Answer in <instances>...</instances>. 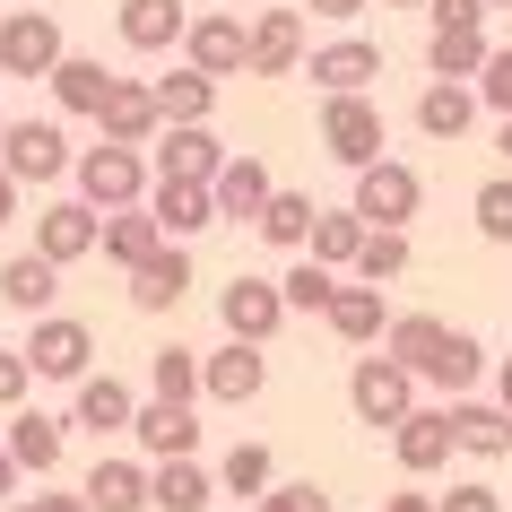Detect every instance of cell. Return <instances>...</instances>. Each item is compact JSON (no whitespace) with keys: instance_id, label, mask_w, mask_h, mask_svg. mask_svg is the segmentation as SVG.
I'll return each mask as SVG.
<instances>
[{"instance_id":"6da1fadb","label":"cell","mask_w":512,"mask_h":512,"mask_svg":"<svg viewBox=\"0 0 512 512\" xmlns=\"http://www.w3.org/2000/svg\"><path fill=\"white\" fill-rule=\"evenodd\" d=\"M382 356H391V365H408L417 382H434V391H452V400L486 374V348L469 339V330L434 322V313H391V330H382Z\"/></svg>"},{"instance_id":"7a4b0ae2","label":"cell","mask_w":512,"mask_h":512,"mask_svg":"<svg viewBox=\"0 0 512 512\" xmlns=\"http://www.w3.org/2000/svg\"><path fill=\"white\" fill-rule=\"evenodd\" d=\"M70 174H79V200H87L96 217L148 209V157H139V148H105V139H96V148H79Z\"/></svg>"},{"instance_id":"3957f363","label":"cell","mask_w":512,"mask_h":512,"mask_svg":"<svg viewBox=\"0 0 512 512\" xmlns=\"http://www.w3.org/2000/svg\"><path fill=\"white\" fill-rule=\"evenodd\" d=\"M348 408H356V426H391L400 434L408 417H417V374L408 365H391V356H356V374H348Z\"/></svg>"},{"instance_id":"277c9868","label":"cell","mask_w":512,"mask_h":512,"mask_svg":"<svg viewBox=\"0 0 512 512\" xmlns=\"http://www.w3.org/2000/svg\"><path fill=\"white\" fill-rule=\"evenodd\" d=\"M70 44H61V18L53 9H9L0 18V79H53Z\"/></svg>"},{"instance_id":"5b68a950","label":"cell","mask_w":512,"mask_h":512,"mask_svg":"<svg viewBox=\"0 0 512 512\" xmlns=\"http://www.w3.org/2000/svg\"><path fill=\"white\" fill-rule=\"evenodd\" d=\"M417 200H426V183H417V165L382 157V165H365V174H356V200H348V209L365 217L374 235H408V217H417Z\"/></svg>"},{"instance_id":"8992f818","label":"cell","mask_w":512,"mask_h":512,"mask_svg":"<svg viewBox=\"0 0 512 512\" xmlns=\"http://www.w3.org/2000/svg\"><path fill=\"white\" fill-rule=\"evenodd\" d=\"M70 139H61V122H9V139H0V174L27 191V183H61L70 174Z\"/></svg>"},{"instance_id":"52a82bcc","label":"cell","mask_w":512,"mask_h":512,"mask_svg":"<svg viewBox=\"0 0 512 512\" xmlns=\"http://www.w3.org/2000/svg\"><path fill=\"white\" fill-rule=\"evenodd\" d=\"M322 148L339 165H382V105L374 96H322Z\"/></svg>"},{"instance_id":"ba28073f","label":"cell","mask_w":512,"mask_h":512,"mask_svg":"<svg viewBox=\"0 0 512 512\" xmlns=\"http://www.w3.org/2000/svg\"><path fill=\"white\" fill-rule=\"evenodd\" d=\"M18 356H27V374H44V382H87L96 330H87V322H70V313H44V322H35V339H27Z\"/></svg>"},{"instance_id":"9c48e42d","label":"cell","mask_w":512,"mask_h":512,"mask_svg":"<svg viewBox=\"0 0 512 512\" xmlns=\"http://www.w3.org/2000/svg\"><path fill=\"white\" fill-rule=\"evenodd\" d=\"M217 322H226V339H243V348H270L278 322H287V296H278V278H235V287L217 296Z\"/></svg>"},{"instance_id":"30bf717a","label":"cell","mask_w":512,"mask_h":512,"mask_svg":"<svg viewBox=\"0 0 512 512\" xmlns=\"http://www.w3.org/2000/svg\"><path fill=\"white\" fill-rule=\"evenodd\" d=\"M243 44H252V53H243L252 79H296L304 70V9H261V18L243 27Z\"/></svg>"},{"instance_id":"8fae6325","label":"cell","mask_w":512,"mask_h":512,"mask_svg":"<svg viewBox=\"0 0 512 512\" xmlns=\"http://www.w3.org/2000/svg\"><path fill=\"white\" fill-rule=\"evenodd\" d=\"M157 131H165L157 87L148 79H113L105 113H96V139H105V148H157Z\"/></svg>"},{"instance_id":"7c38bea8","label":"cell","mask_w":512,"mask_h":512,"mask_svg":"<svg viewBox=\"0 0 512 512\" xmlns=\"http://www.w3.org/2000/svg\"><path fill=\"white\" fill-rule=\"evenodd\" d=\"M105 243V217L87 209V200H53V209L35 217V252L53 261V270H70V261H87Z\"/></svg>"},{"instance_id":"4fadbf2b","label":"cell","mask_w":512,"mask_h":512,"mask_svg":"<svg viewBox=\"0 0 512 512\" xmlns=\"http://www.w3.org/2000/svg\"><path fill=\"white\" fill-rule=\"evenodd\" d=\"M261 382H270V356L243 348V339H226L217 356H200V391H209V400H226V408L261 400Z\"/></svg>"},{"instance_id":"5bb4252c","label":"cell","mask_w":512,"mask_h":512,"mask_svg":"<svg viewBox=\"0 0 512 512\" xmlns=\"http://www.w3.org/2000/svg\"><path fill=\"white\" fill-rule=\"evenodd\" d=\"M243 18H226V9H209V18H191V35H183V61L200 70V79H235L243 70Z\"/></svg>"},{"instance_id":"9a60e30c","label":"cell","mask_w":512,"mask_h":512,"mask_svg":"<svg viewBox=\"0 0 512 512\" xmlns=\"http://www.w3.org/2000/svg\"><path fill=\"white\" fill-rule=\"evenodd\" d=\"M226 174V148H217V131L200 122V131H157V183H217Z\"/></svg>"},{"instance_id":"2e32d148","label":"cell","mask_w":512,"mask_h":512,"mask_svg":"<svg viewBox=\"0 0 512 512\" xmlns=\"http://www.w3.org/2000/svg\"><path fill=\"white\" fill-rule=\"evenodd\" d=\"M365 79H382V44H365V35H339V44L313 53V87L322 96H365Z\"/></svg>"},{"instance_id":"e0dca14e","label":"cell","mask_w":512,"mask_h":512,"mask_svg":"<svg viewBox=\"0 0 512 512\" xmlns=\"http://www.w3.org/2000/svg\"><path fill=\"white\" fill-rule=\"evenodd\" d=\"M113 27H122L131 53H174V44L191 35V9H183V0H122Z\"/></svg>"},{"instance_id":"ac0fdd59","label":"cell","mask_w":512,"mask_h":512,"mask_svg":"<svg viewBox=\"0 0 512 512\" xmlns=\"http://www.w3.org/2000/svg\"><path fill=\"white\" fill-rule=\"evenodd\" d=\"M131 443H139L148 460H191V452H200V417H191V408L148 400V408L131 417Z\"/></svg>"},{"instance_id":"d6986e66","label":"cell","mask_w":512,"mask_h":512,"mask_svg":"<svg viewBox=\"0 0 512 512\" xmlns=\"http://www.w3.org/2000/svg\"><path fill=\"white\" fill-rule=\"evenodd\" d=\"M148 217L165 226V243H191L200 226H217L209 183H148Z\"/></svg>"},{"instance_id":"ffe728a7","label":"cell","mask_w":512,"mask_h":512,"mask_svg":"<svg viewBox=\"0 0 512 512\" xmlns=\"http://www.w3.org/2000/svg\"><path fill=\"white\" fill-rule=\"evenodd\" d=\"M391 452H400L408 478H434V469L452 460V408H417V417L391 434Z\"/></svg>"},{"instance_id":"44dd1931","label":"cell","mask_w":512,"mask_h":512,"mask_svg":"<svg viewBox=\"0 0 512 512\" xmlns=\"http://www.w3.org/2000/svg\"><path fill=\"white\" fill-rule=\"evenodd\" d=\"M452 452L469 460H512V417L495 400H452Z\"/></svg>"},{"instance_id":"7402d4cb","label":"cell","mask_w":512,"mask_h":512,"mask_svg":"<svg viewBox=\"0 0 512 512\" xmlns=\"http://www.w3.org/2000/svg\"><path fill=\"white\" fill-rule=\"evenodd\" d=\"M270 191H278V183H270V165H261V157H226V174L209 183V200H217V217H235V226L252 217V226H261Z\"/></svg>"},{"instance_id":"603a6c76","label":"cell","mask_w":512,"mask_h":512,"mask_svg":"<svg viewBox=\"0 0 512 512\" xmlns=\"http://www.w3.org/2000/svg\"><path fill=\"white\" fill-rule=\"evenodd\" d=\"M79 504L87 512H148V469H139V460H96V469H87V486H79Z\"/></svg>"},{"instance_id":"cb8c5ba5","label":"cell","mask_w":512,"mask_h":512,"mask_svg":"<svg viewBox=\"0 0 512 512\" xmlns=\"http://www.w3.org/2000/svg\"><path fill=\"white\" fill-rule=\"evenodd\" d=\"M157 87V113H165V131H200V122H209L217 113V79H200V70H165V79H148Z\"/></svg>"},{"instance_id":"d4e9b609","label":"cell","mask_w":512,"mask_h":512,"mask_svg":"<svg viewBox=\"0 0 512 512\" xmlns=\"http://www.w3.org/2000/svg\"><path fill=\"white\" fill-rule=\"evenodd\" d=\"M486 27H434L426 35V70L434 79H452V87H478V70H486Z\"/></svg>"},{"instance_id":"484cf974","label":"cell","mask_w":512,"mask_h":512,"mask_svg":"<svg viewBox=\"0 0 512 512\" xmlns=\"http://www.w3.org/2000/svg\"><path fill=\"white\" fill-rule=\"evenodd\" d=\"M61 417H44V408H18V417H9V443H0V452L18 460V469H35V478H53L61 469Z\"/></svg>"},{"instance_id":"4316f807","label":"cell","mask_w":512,"mask_h":512,"mask_svg":"<svg viewBox=\"0 0 512 512\" xmlns=\"http://www.w3.org/2000/svg\"><path fill=\"white\" fill-rule=\"evenodd\" d=\"M183 296H191V252H183V243H165L148 270H131V304H139V313H174Z\"/></svg>"},{"instance_id":"83f0119b","label":"cell","mask_w":512,"mask_h":512,"mask_svg":"<svg viewBox=\"0 0 512 512\" xmlns=\"http://www.w3.org/2000/svg\"><path fill=\"white\" fill-rule=\"evenodd\" d=\"M131 417H139L131 382H113V374H87V382H79V408H70V426H87V434H131Z\"/></svg>"},{"instance_id":"f1b7e54d","label":"cell","mask_w":512,"mask_h":512,"mask_svg":"<svg viewBox=\"0 0 512 512\" xmlns=\"http://www.w3.org/2000/svg\"><path fill=\"white\" fill-rule=\"evenodd\" d=\"M53 296H61V270L44 261V252H18V261L0 270V304H9V313H35V322H44Z\"/></svg>"},{"instance_id":"f546056e","label":"cell","mask_w":512,"mask_h":512,"mask_svg":"<svg viewBox=\"0 0 512 512\" xmlns=\"http://www.w3.org/2000/svg\"><path fill=\"white\" fill-rule=\"evenodd\" d=\"M96 252H105L113 270H148V261L165 252V226L148 209H122V217H105V243H96Z\"/></svg>"},{"instance_id":"4dcf8cb0","label":"cell","mask_w":512,"mask_h":512,"mask_svg":"<svg viewBox=\"0 0 512 512\" xmlns=\"http://www.w3.org/2000/svg\"><path fill=\"white\" fill-rule=\"evenodd\" d=\"M209 495H217V478L200 460H157L148 469V504L157 512H209Z\"/></svg>"},{"instance_id":"1f68e13d","label":"cell","mask_w":512,"mask_h":512,"mask_svg":"<svg viewBox=\"0 0 512 512\" xmlns=\"http://www.w3.org/2000/svg\"><path fill=\"white\" fill-rule=\"evenodd\" d=\"M44 87H53L61 113H87V122H96V113H105V96H113V70H105V61H87V53H70Z\"/></svg>"},{"instance_id":"d6a6232c","label":"cell","mask_w":512,"mask_h":512,"mask_svg":"<svg viewBox=\"0 0 512 512\" xmlns=\"http://www.w3.org/2000/svg\"><path fill=\"white\" fill-rule=\"evenodd\" d=\"M365 217L356 209H322L313 217V243H304V261H322V270H356V252H365Z\"/></svg>"},{"instance_id":"836d02e7","label":"cell","mask_w":512,"mask_h":512,"mask_svg":"<svg viewBox=\"0 0 512 512\" xmlns=\"http://www.w3.org/2000/svg\"><path fill=\"white\" fill-rule=\"evenodd\" d=\"M469 122H478V87L426 79V96H417V131H426V139H460Z\"/></svg>"},{"instance_id":"e575fe53","label":"cell","mask_w":512,"mask_h":512,"mask_svg":"<svg viewBox=\"0 0 512 512\" xmlns=\"http://www.w3.org/2000/svg\"><path fill=\"white\" fill-rule=\"evenodd\" d=\"M322 322L339 330L348 348H374L382 330H391V313H382V287H339V296H330V313H322Z\"/></svg>"},{"instance_id":"d590c367","label":"cell","mask_w":512,"mask_h":512,"mask_svg":"<svg viewBox=\"0 0 512 512\" xmlns=\"http://www.w3.org/2000/svg\"><path fill=\"white\" fill-rule=\"evenodd\" d=\"M148 382H157V400H165V408H191V400H200V348L165 339V348L148 356Z\"/></svg>"},{"instance_id":"8d00e7d4","label":"cell","mask_w":512,"mask_h":512,"mask_svg":"<svg viewBox=\"0 0 512 512\" xmlns=\"http://www.w3.org/2000/svg\"><path fill=\"white\" fill-rule=\"evenodd\" d=\"M313 200H304V191H270V209H261V243H278V252H304V243H313Z\"/></svg>"},{"instance_id":"74e56055","label":"cell","mask_w":512,"mask_h":512,"mask_svg":"<svg viewBox=\"0 0 512 512\" xmlns=\"http://www.w3.org/2000/svg\"><path fill=\"white\" fill-rule=\"evenodd\" d=\"M217 486H226V495H252V504H261V495L278 486L270 443H235V452H226V469H217Z\"/></svg>"},{"instance_id":"f35d334b","label":"cell","mask_w":512,"mask_h":512,"mask_svg":"<svg viewBox=\"0 0 512 512\" xmlns=\"http://www.w3.org/2000/svg\"><path fill=\"white\" fill-rule=\"evenodd\" d=\"M348 278L339 270H322V261H296V270L278 278V296H287V313H330V296H339Z\"/></svg>"},{"instance_id":"ab89813d","label":"cell","mask_w":512,"mask_h":512,"mask_svg":"<svg viewBox=\"0 0 512 512\" xmlns=\"http://www.w3.org/2000/svg\"><path fill=\"white\" fill-rule=\"evenodd\" d=\"M400 270H408V235H365V252H356V287H391Z\"/></svg>"},{"instance_id":"60d3db41","label":"cell","mask_w":512,"mask_h":512,"mask_svg":"<svg viewBox=\"0 0 512 512\" xmlns=\"http://www.w3.org/2000/svg\"><path fill=\"white\" fill-rule=\"evenodd\" d=\"M469 217H478L486 243H512V174H495V183H478V200H469Z\"/></svg>"},{"instance_id":"b9f144b4","label":"cell","mask_w":512,"mask_h":512,"mask_svg":"<svg viewBox=\"0 0 512 512\" xmlns=\"http://www.w3.org/2000/svg\"><path fill=\"white\" fill-rule=\"evenodd\" d=\"M478 105H495L512 122V44H495V53H486V70H478Z\"/></svg>"},{"instance_id":"7bdbcfd3","label":"cell","mask_w":512,"mask_h":512,"mask_svg":"<svg viewBox=\"0 0 512 512\" xmlns=\"http://www.w3.org/2000/svg\"><path fill=\"white\" fill-rule=\"evenodd\" d=\"M252 512H330V495H322L313 478H304V486H270V495H261Z\"/></svg>"},{"instance_id":"ee69618b","label":"cell","mask_w":512,"mask_h":512,"mask_svg":"<svg viewBox=\"0 0 512 512\" xmlns=\"http://www.w3.org/2000/svg\"><path fill=\"white\" fill-rule=\"evenodd\" d=\"M434 512H504V495H495L486 478H460V486H452V495H443Z\"/></svg>"},{"instance_id":"f6af8a7d","label":"cell","mask_w":512,"mask_h":512,"mask_svg":"<svg viewBox=\"0 0 512 512\" xmlns=\"http://www.w3.org/2000/svg\"><path fill=\"white\" fill-rule=\"evenodd\" d=\"M434 27H486V0H426Z\"/></svg>"},{"instance_id":"bcb514c9","label":"cell","mask_w":512,"mask_h":512,"mask_svg":"<svg viewBox=\"0 0 512 512\" xmlns=\"http://www.w3.org/2000/svg\"><path fill=\"white\" fill-rule=\"evenodd\" d=\"M27 356H18V348H0V408H18V400H27Z\"/></svg>"},{"instance_id":"7dc6e473","label":"cell","mask_w":512,"mask_h":512,"mask_svg":"<svg viewBox=\"0 0 512 512\" xmlns=\"http://www.w3.org/2000/svg\"><path fill=\"white\" fill-rule=\"evenodd\" d=\"M304 9H313V18H339V27H348V18H365V0H304Z\"/></svg>"},{"instance_id":"c3c4849f","label":"cell","mask_w":512,"mask_h":512,"mask_svg":"<svg viewBox=\"0 0 512 512\" xmlns=\"http://www.w3.org/2000/svg\"><path fill=\"white\" fill-rule=\"evenodd\" d=\"M9 512H87L79 495H27V504H9Z\"/></svg>"},{"instance_id":"681fc988","label":"cell","mask_w":512,"mask_h":512,"mask_svg":"<svg viewBox=\"0 0 512 512\" xmlns=\"http://www.w3.org/2000/svg\"><path fill=\"white\" fill-rule=\"evenodd\" d=\"M382 512H434V495H382Z\"/></svg>"},{"instance_id":"f907efd6","label":"cell","mask_w":512,"mask_h":512,"mask_svg":"<svg viewBox=\"0 0 512 512\" xmlns=\"http://www.w3.org/2000/svg\"><path fill=\"white\" fill-rule=\"evenodd\" d=\"M495 408H504V417H512V356H504V365H495Z\"/></svg>"},{"instance_id":"816d5d0a","label":"cell","mask_w":512,"mask_h":512,"mask_svg":"<svg viewBox=\"0 0 512 512\" xmlns=\"http://www.w3.org/2000/svg\"><path fill=\"white\" fill-rule=\"evenodd\" d=\"M9 217H18V183H9V174H0V226H9Z\"/></svg>"},{"instance_id":"f5cc1de1","label":"cell","mask_w":512,"mask_h":512,"mask_svg":"<svg viewBox=\"0 0 512 512\" xmlns=\"http://www.w3.org/2000/svg\"><path fill=\"white\" fill-rule=\"evenodd\" d=\"M0 495H18V460L0 452Z\"/></svg>"},{"instance_id":"db71d44e","label":"cell","mask_w":512,"mask_h":512,"mask_svg":"<svg viewBox=\"0 0 512 512\" xmlns=\"http://www.w3.org/2000/svg\"><path fill=\"white\" fill-rule=\"evenodd\" d=\"M495 148H504V157H512V122H504V131H495Z\"/></svg>"},{"instance_id":"11a10c76","label":"cell","mask_w":512,"mask_h":512,"mask_svg":"<svg viewBox=\"0 0 512 512\" xmlns=\"http://www.w3.org/2000/svg\"><path fill=\"white\" fill-rule=\"evenodd\" d=\"M382 9H426V0H382Z\"/></svg>"},{"instance_id":"9f6ffc18","label":"cell","mask_w":512,"mask_h":512,"mask_svg":"<svg viewBox=\"0 0 512 512\" xmlns=\"http://www.w3.org/2000/svg\"><path fill=\"white\" fill-rule=\"evenodd\" d=\"M486 9H512V0H486Z\"/></svg>"},{"instance_id":"6f0895ef","label":"cell","mask_w":512,"mask_h":512,"mask_svg":"<svg viewBox=\"0 0 512 512\" xmlns=\"http://www.w3.org/2000/svg\"><path fill=\"white\" fill-rule=\"evenodd\" d=\"M0 139H9V113H0Z\"/></svg>"},{"instance_id":"680465c9","label":"cell","mask_w":512,"mask_h":512,"mask_svg":"<svg viewBox=\"0 0 512 512\" xmlns=\"http://www.w3.org/2000/svg\"><path fill=\"white\" fill-rule=\"evenodd\" d=\"M18 9H35V0H18Z\"/></svg>"}]
</instances>
